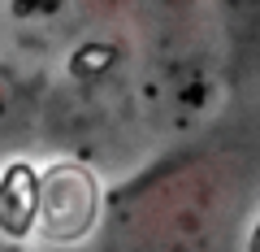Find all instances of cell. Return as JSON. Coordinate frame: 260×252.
Returning a JSON list of instances; mask_svg holds the SVG:
<instances>
[{
  "instance_id": "obj_3",
  "label": "cell",
  "mask_w": 260,
  "mask_h": 252,
  "mask_svg": "<svg viewBox=\"0 0 260 252\" xmlns=\"http://www.w3.org/2000/svg\"><path fill=\"white\" fill-rule=\"evenodd\" d=\"M217 35L225 83H247L260 74V0H200Z\"/></svg>"
},
{
  "instance_id": "obj_4",
  "label": "cell",
  "mask_w": 260,
  "mask_h": 252,
  "mask_svg": "<svg viewBox=\"0 0 260 252\" xmlns=\"http://www.w3.org/2000/svg\"><path fill=\"white\" fill-rule=\"evenodd\" d=\"M5 9L18 26L26 31H44V35H91V31L113 26L126 0H5Z\"/></svg>"
},
{
  "instance_id": "obj_6",
  "label": "cell",
  "mask_w": 260,
  "mask_h": 252,
  "mask_svg": "<svg viewBox=\"0 0 260 252\" xmlns=\"http://www.w3.org/2000/svg\"><path fill=\"white\" fill-rule=\"evenodd\" d=\"M243 235H247V252H260V217H256V222H251Z\"/></svg>"
},
{
  "instance_id": "obj_1",
  "label": "cell",
  "mask_w": 260,
  "mask_h": 252,
  "mask_svg": "<svg viewBox=\"0 0 260 252\" xmlns=\"http://www.w3.org/2000/svg\"><path fill=\"white\" fill-rule=\"evenodd\" d=\"M247 152L200 135L104 187L95 252H234L247 231Z\"/></svg>"
},
{
  "instance_id": "obj_5",
  "label": "cell",
  "mask_w": 260,
  "mask_h": 252,
  "mask_svg": "<svg viewBox=\"0 0 260 252\" xmlns=\"http://www.w3.org/2000/svg\"><path fill=\"white\" fill-rule=\"evenodd\" d=\"M22 118H26V104H22V87L13 78H0V144H9L18 135Z\"/></svg>"
},
{
  "instance_id": "obj_2",
  "label": "cell",
  "mask_w": 260,
  "mask_h": 252,
  "mask_svg": "<svg viewBox=\"0 0 260 252\" xmlns=\"http://www.w3.org/2000/svg\"><path fill=\"white\" fill-rule=\"evenodd\" d=\"M104 187L78 161H52L30 178V231L48 243H83L95 235Z\"/></svg>"
}]
</instances>
